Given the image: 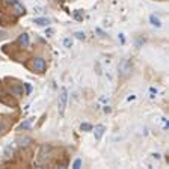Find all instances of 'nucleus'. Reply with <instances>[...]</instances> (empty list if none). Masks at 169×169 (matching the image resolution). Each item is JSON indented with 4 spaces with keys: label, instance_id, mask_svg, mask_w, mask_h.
Listing matches in <instances>:
<instances>
[{
    "label": "nucleus",
    "instance_id": "1",
    "mask_svg": "<svg viewBox=\"0 0 169 169\" xmlns=\"http://www.w3.org/2000/svg\"><path fill=\"white\" fill-rule=\"evenodd\" d=\"M131 69H133V63L128 58L123 59L119 62V66H118V71H119V76L123 79H127L130 74H131Z\"/></svg>",
    "mask_w": 169,
    "mask_h": 169
},
{
    "label": "nucleus",
    "instance_id": "2",
    "mask_svg": "<svg viewBox=\"0 0 169 169\" xmlns=\"http://www.w3.org/2000/svg\"><path fill=\"white\" fill-rule=\"evenodd\" d=\"M66 101H68V89L62 88L61 94H59V98H58V112L61 116H63L65 109H66Z\"/></svg>",
    "mask_w": 169,
    "mask_h": 169
},
{
    "label": "nucleus",
    "instance_id": "3",
    "mask_svg": "<svg viewBox=\"0 0 169 169\" xmlns=\"http://www.w3.org/2000/svg\"><path fill=\"white\" fill-rule=\"evenodd\" d=\"M52 150H53V148L50 147V145H42L41 150H39V153H38V162H36V165H44V163L47 162L48 156H50Z\"/></svg>",
    "mask_w": 169,
    "mask_h": 169
},
{
    "label": "nucleus",
    "instance_id": "4",
    "mask_svg": "<svg viewBox=\"0 0 169 169\" xmlns=\"http://www.w3.org/2000/svg\"><path fill=\"white\" fill-rule=\"evenodd\" d=\"M32 68H33V71H36V72H44L45 69H47V62H45V59L44 58H35L33 59V62H32Z\"/></svg>",
    "mask_w": 169,
    "mask_h": 169
},
{
    "label": "nucleus",
    "instance_id": "5",
    "mask_svg": "<svg viewBox=\"0 0 169 169\" xmlns=\"http://www.w3.org/2000/svg\"><path fill=\"white\" fill-rule=\"evenodd\" d=\"M94 128V127H92ZM95 131H94V136H95V140H100L101 137H103V134H104V131H106V127L103 125V124H98V125H95V128H94Z\"/></svg>",
    "mask_w": 169,
    "mask_h": 169
},
{
    "label": "nucleus",
    "instance_id": "6",
    "mask_svg": "<svg viewBox=\"0 0 169 169\" xmlns=\"http://www.w3.org/2000/svg\"><path fill=\"white\" fill-rule=\"evenodd\" d=\"M30 143H33V139H32V137H26V136H24V137H20V139H18V145H20L21 148L29 147Z\"/></svg>",
    "mask_w": 169,
    "mask_h": 169
},
{
    "label": "nucleus",
    "instance_id": "7",
    "mask_svg": "<svg viewBox=\"0 0 169 169\" xmlns=\"http://www.w3.org/2000/svg\"><path fill=\"white\" fill-rule=\"evenodd\" d=\"M18 44L21 47H29V35L27 33H21L18 36Z\"/></svg>",
    "mask_w": 169,
    "mask_h": 169
},
{
    "label": "nucleus",
    "instance_id": "8",
    "mask_svg": "<svg viewBox=\"0 0 169 169\" xmlns=\"http://www.w3.org/2000/svg\"><path fill=\"white\" fill-rule=\"evenodd\" d=\"M150 21H151V24H153L154 27H162V21H160L159 17H156V14H151L150 15Z\"/></svg>",
    "mask_w": 169,
    "mask_h": 169
},
{
    "label": "nucleus",
    "instance_id": "9",
    "mask_svg": "<svg viewBox=\"0 0 169 169\" xmlns=\"http://www.w3.org/2000/svg\"><path fill=\"white\" fill-rule=\"evenodd\" d=\"M32 123H33V118H27L24 123L20 124V130H29L30 125H32Z\"/></svg>",
    "mask_w": 169,
    "mask_h": 169
},
{
    "label": "nucleus",
    "instance_id": "10",
    "mask_svg": "<svg viewBox=\"0 0 169 169\" xmlns=\"http://www.w3.org/2000/svg\"><path fill=\"white\" fill-rule=\"evenodd\" d=\"M33 23H36L38 26H42V27H47L48 24H50V20L48 18H35Z\"/></svg>",
    "mask_w": 169,
    "mask_h": 169
},
{
    "label": "nucleus",
    "instance_id": "11",
    "mask_svg": "<svg viewBox=\"0 0 169 169\" xmlns=\"http://www.w3.org/2000/svg\"><path fill=\"white\" fill-rule=\"evenodd\" d=\"M9 92L15 97H20V95H23V86H12L9 89Z\"/></svg>",
    "mask_w": 169,
    "mask_h": 169
},
{
    "label": "nucleus",
    "instance_id": "12",
    "mask_svg": "<svg viewBox=\"0 0 169 169\" xmlns=\"http://www.w3.org/2000/svg\"><path fill=\"white\" fill-rule=\"evenodd\" d=\"M14 5V9H15V15H21V14H24V8L18 3V2H15V3H12Z\"/></svg>",
    "mask_w": 169,
    "mask_h": 169
},
{
    "label": "nucleus",
    "instance_id": "13",
    "mask_svg": "<svg viewBox=\"0 0 169 169\" xmlns=\"http://www.w3.org/2000/svg\"><path fill=\"white\" fill-rule=\"evenodd\" d=\"M80 130H82V131H91V130H92V125H91V124H88V123H82Z\"/></svg>",
    "mask_w": 169,
    "mask_h": 169
},
{
    "label": "nucleus",
    "instance_id": "14",
    "mask_svg": "<svg viewBox=\"0 0 169 169\" xmlns=\"http://www.w3.org/2000/svg\"><path fill=\"white\" fill-rule=\"evenodd\" d=\"M14 153V148L11 147V145H8V147L5 148V157L8 159V157H11V154Z\"/></svg>",
    "mask_w": 169,
    "mask_h": 169
},
{
    "label": "nucleus",
    "instance_id": "15",
    "mask_svg": "<svg viewBox=\"0 0 169 169\" xmlns=\"http://www.w3.org/2000/svg\"><path fill=\"white\" fill-rule=\"evenodd\" d=\"M63 45H65L66 48H71V47H72V39H71V38H65V39H63Z\"/></svg>",
    "mask_w": 169,
    "mask_h": 169
},
{
    "label": "nucleus",
    "instance_id": "16",
    "mask_svg": "<svg viewBox=\"0 0 169 169\" xmlns=\"http://www.w3.org/2000/svg\"><path fill=\"white\" fill-rule=\"evenodd\" d=\"M80 166H82V160H80V159H76V160H74V163H72V166H71V168H74V169H79Z\"/></svg>",
    "mask_w": 169,
    "mask_h": 169
},
{
    "label": "nucleus",
    "instance_id": "17",
    "mask_svg": "<svg viewBox=\"0 0 169 169\" xmlns=\"http://www.w3.org/2000/svg\"><path fill=\"white\" fill-rule=\"evenodd\" d=\"M76 38L77 39H86V33L85 32H77L76 33Z\"/></svg>",
    "mask_w": 169,
    "mask_h": 169
},
{
    "label": "nucleus",
    "instance_id": "18",
    "mask_svg": "<svg viewBox=\"0 0 169 169\" xmlns=\"http://www.w3.org/2000/svg\"><path fill=\"white\" fill-rule=\"evenodd\" d=\"M23 85H24V88H26V95H29L32 92V86L29 83H23Z\"/></svg>",
    "mask_w": 169,
    "mask_h": 169
},
{
    "label": "nucleus",
    "instance_id": "19",
    "mask_svg": "<svg viewBox=\"0 0 169 169\" xmlns=\"http://www.w3.org/2000/svg\"><path fill=\"white\" fill-rule=\"evenodd\" d=\"M3 130H5V124L0 121V133H3Z\"/></svg>",
    "mask_w": 169,
    "mask_h": 169
},
{
    "label": "nucleus",
    "instance_id": "20",
    "mask_svg": "<svg viewBox=\"0 0 169 169\" xmlns=\"http://www.w3.org/2000/svg\"><path fill=\"white\" fill-rule=\"evenodd\" d=\"M47 35L52 36V35H53V29H47Z\"/></svg>",
    "mask_w": 169,
    "mask_h": 169
},
{
    "label": "nucleus",
    "instance_id": "21",
    "mask_svg": "<svg viewBox=\"0 0 169 169\" xmlns=\"http://www.w3.org/2000/svg\"><path fill=\"white\" fill-rule=\"evenodd\" d=\"M9 2H12V3H15V2H18V0H9Z\"/></svg>",
    "mask_w": 169,
    "mask_h": 169
}]
</instances>
